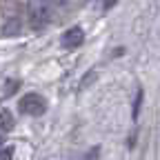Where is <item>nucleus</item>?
Returning a JSON list of instances; mask_svg holds the SVG:
<instances>
[{"label": "nucleus", "instance_id": "5", "mask_svg": "<svg viewBox=\"0 0 160 160\" xmlns=\"http://www.w3.org/2000/svg\"><path fill=\"white\" fill-rule=\"evenodd\" d=\"M20 27H22V22H20L18 18H11L9 22H5V27H2V33H5V36L18 33V31H20Z\"/></svg>", "mask_w": 160, "mask_h": 160}, {"label": "nucleus", "instance_id": "9", "mask_svg": "<svg viewBox=\"0 0 160 160\" xmlns=\"http://www.w3.org/2000/svg\"><path fill=\"white\" fill-rule=\"evenodd\" d=\"M11 158H13V149H11V147H7L5 153L0 151V160H11Z\"/></svg>", "mask_w": 160, "mask_h": 160}, {"label": "nucleus", "instance_id": "2", "mask_svg": "<svg viewBox=\"0 0 160 160\" xmlns=\"http://www.w3.org/2000/svg\"><path fill=\"white\" fill-rule=\"evenodd\" d=\"M20 111L27 113V116H40V113H45L47 111V102H45V98H40L38 93H27L20 98V102H18Z\"/></svg>", "mask_w": 160, "mask_h": 160}, {"label": "nucleus", "instance_id": "7", "mask_svg": "<svg viewBox=\"0 0 160 160\" xmlns=\"http://www.w3.org/2000/svg\"><path fill=\"white\" fill-rule=\"evenodd\" d=\"M98 158H100V147H93V149H91L82 160H98Z\"/></svg>", "mask_w": 160, "mask_h": 160}, {"label": "nucleus", "instance_id": "1", "mask_svg": "<svg viewBox=\"0 0 160 160\" xmlns=\"http://www.w3.org/2000/svg\"><path fill=\"white\" fill-rule=\"evenodd\" d=\"M53 20V9L47 2H36L29 7V22L33 29H45Z\"/></svg>", "mask_w": 160, "mask_h": 160}, {"label": "nucleus", "instance_id": "8", "mask_svg": "<svg viewBox=\"0 0 160 160\" xmlns=\"http://www.w3.org/2000/svg\"><path fill=\"white\" fill-rule=\"evenodd\" d=\"M91 80H96V71H89V73H87V78H85V82L80 85V89H87V85L91 82Z\"/></svg>", "mask_w": 160, "mask_h": 160}, {"label": "nucleus", "instance_id": "6", "mask_svg": "<svg viewBox=\"0 0 160 160\" xmlns=\"http://www.w3.org/2000/svg\"><path fill=\"white\" fill-rule=\"evenodd\" d=\"M142 98H145L142 89H138V91H136V100H133V120H136L138 113H140V107H142Z\"/></svg>", "mask_w": 160, "mask_h": 160}, {"label": "nucleus", "instance_id": "4", "mask_svg": "<svg viewBox=\"0 0 160 160\" xmlns=\"http://www.w3.org/2000/svg\"><path fill=\"white\" fill-rule=\"evenodd\" d=\"M0 129L2 131H11L13 129V116L9 109H0Z\"/></svg>", "mask_w": 160, "mask_h": 160}, {"label": "nucleus", "instance_id": "3", "mask_svg": "<svg viewBox=\"0 0 160 160\" xmlns=\"http://www.w3.org/2000/svg\"><path fill=\"white\" fill-rule=\"evenodd\" d=\"M85 42V31L80 27H71L69 31L62 33V38H60V45H62L65 49H73V47H80Z\"/></svg>", "mask_w": 160, "mask_h": 160}, {"label": "nucleus", "instance_id": "11", "mask_svg": "<svg viewBox=\"0 0 160 160\" xmlns=\"http://www.w3.org/2000/svg\"><path fill=\"white\" fill-rule=\"evenodd\" d=\"M0 151H2V142H0Z\"/></svg>", "mask_w": 160, "mask_h": 160}, {"label": "nucleus", "instance_id": "10", "mask_svg": "<svg viewBox=\"0 0 160 160\" xmlns=\"http://www.w3.org/2000/svg\"><path fill=\"white\" fill-rule=\"evenodd\" d=\"M116 5H118V0H105V9H111Z\"/></svg>", "mask_w": 160, "mask_h": 160}]
</instances>
